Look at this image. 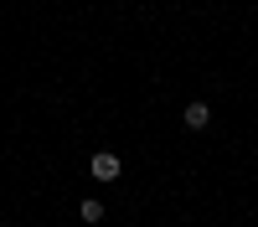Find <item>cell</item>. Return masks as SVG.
Wrapping results in <instances>:
<instances>
[{"mask_svg": "<svg viewBox=\"0 0 258 227\" xmlns=\"http://www.w3.org/2000/svg\"><path fill=\"white\" fill-rule=\"evenodd\" d=\"M207 124H212V109H207V103H202V98L186 103V129H207Z\"/></svg>", "mask_w": 258, "mask_h": 227, "instance_id": "7a4b0ae2", "label": "cell"}, {"mask_svg": "<svg viewBox=\"0 0 258 227\" xmlns=\"http://www.w3.org/2000/svg\"><path fill=\"white\" fill-rule=\"evenodd\" d=\"M93 176H98V181H114V176H119V155L98 150V155H93Z\"/></svg>", "mask_w": 258, "mask_h": 227, "instance_id": "6da1fadb", "label": "cell"}, {"mask_svg": "<svg viewBox=\"0 0 258 227\" xmlns=\"http://www.w3.org/2000/svg\"><path fill=\"white\" fill-rule=\"evenodd\" d=\"M78 217H83V222H103V206H98V201L88 196V201H83V206H78Z\"/></svg>", "mask_w": 258, "mask_h": 227, "instance_id": "3957f363", "label": "cell"}]
</instances>
